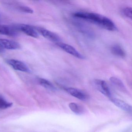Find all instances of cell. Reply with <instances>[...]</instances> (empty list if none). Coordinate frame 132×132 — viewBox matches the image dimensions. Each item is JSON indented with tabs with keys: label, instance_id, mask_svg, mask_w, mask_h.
Returning a JSON list of instances; mask_svg holds the SVG:
<instances>
[{
	"label": "cell",
	"instance_id": "obj_10",
	"mask_svg": "<svg viewBox=\"0 0 132 132\" xmlns=\"http://www.w3.org/2000/svg\"><path fill=\"white\" fill-rule=\"evenodd\" d=\"M110 99L111 102L117 107L126 112H132V106L129 104L119 99L111 98Z\"/></svg>",
	"mask_w": 132,
	"mask_h": 132
},
{
	"label": "cell",
	"instance_id": "obj_3",
	"mask_svg": "<svg viewBox=\"0 0 132 132\" xmlns=\"http://www.w3.org/2000/svg\"><path fill=\"white\" fill-rule=\"evenodd\" d=\"M94 84L96 89L101 93L110 98H112L110 89L105 81L101 79H95L94 81Z\"/></svg>",
	"mask_w": 132,
	"mask_h": 132
},
{
	"label": "cell",
	"instance_id": "obj_8",
	"mask_svg": "<svg viewBox=\"0 0 132 132\" xmlns=\"http://www.w3.org/2000/svg\"><path fill=\"white\" fill-rule=\"evenodd\" d=\"M18 27L0 24V34L9 36H15L17 35Z\"/></svg>",
	"mask_w": 132,
	"mask_h": 132
},
{
	"label": "cell",
	"instance_id": "obj_7",
	"mask_svg": "<svg viewBox=\"0 0 132 132\" xmlns=\"http://www.w3.org/2000/svg\"><path fill=\"white\" fill-rule=\"evenodd\" d=\"M65 90L71 95L82 101H86L88 99V95L86 93L78 89L67 88Z\"/></svg>",
	"mask_w": 132,
	"mask_h": 132
},
{
	"label": "cell",
	"instance_id": "obj_13",
	"mask_svg": "<svg viewBox=\"0 0 132 132\" xmlns=\"http://www.w3.org/2000/svg\"><path fill=\"white\" fill-rule=\"evenodd\" d=\"M38 82L42 86L47 89L51 91H55L56 89L55 86L51 81L45 79L40 78L38 79Z\"/></svg>",
	"mask_w": 132,
	"mask_h": 132
},
{
	"label": "cell",
	"instance_id": "obj_16",
	"mask_svg": "<svg viewBox=\"0 0 132 132\" xmlns=\"http://www.w3.org/2000/svg\"><path fill=\"white\" fill-rule=\"evenodd\" d=\"M122 13L126 17L132 19V8L130 7H124L122 10Z\"/></svg>",
	"mask_w": 132,
	"mask_h": 132
},
{
	"label": "cell",
	"instance_id": "obj_2",
	"mask_svg": "<svg viewBox=\"0 0 132 132\" xmlns=\"http://www.w3.org/2000/svg\"><path fill=\"white\" fill-rule=\"evenodd\" d=\"M56 44L63 51L77 58L81 59H85V56L81 54L71 45L61 42L57 43Z\"/></svg>",
	"mask_w": 132,
	"mask_h": 132
},
{
	"label": "cell",
	"instance_id": "obj_11",
	"mask_svg": "<svg viewBox=\"0 0 132 132\" xmlns=\"http://www.w3.org/2000/svg\"><path fill=\"white\" fill-rule=\"evenodd\" d=\"M109 79L111 83L117 89L122 92H127L126 88L123 82L119 79L116 77H111Z\"/></svg>",
	"mask_w": 132,
	"mask_h": 132
},
{
	"label": "cell",
	"instance_id": "obj_18",
	"mask_svg": "<svg viewBox=\"0 0 132 132\" xmlns=\"http://www.w3.org/2000/svg\"><path fill=\"white\" fill-rule=\"evenodd\" d=\"M4 51V49H2V48L0 47V53H1V52H3Z\"/></svg>",
	"mask_w": 132,
	"mask_h": 132
},
{
	"label": "cell",
	"instance_id": "obj_1",
	"mask_svg": "<svg viewBox=\"0 0 132 132\" xmlns=\"http://www.w3.org/2000/svg\"><path fill=\"white\" fill-rule=\"evenodd\" d=\"M76 18L88 21L110 31H115L117 28L113 21L103 15L94 13L77 12L73 14Z\"/></svg>",
	"mask_w": 132,
	"mask_h": 132
},
{
	"label": "cell",
	"instance_id": "obj_14",
	"mask_svg": "<svg viewBox=\"0 0 132 132\" xmlns=\"http://www.w3.org/2000/svg\"><path fill=\"white\" fill-rule=\"evenodd\" d=\"M69 106L71 111L77 115H81L83 113V109L81 106L76 103H70L69 104Z\"/></svg>",
	"mask_w": 132,
	"mask_h": 132
},
{
	"label": "cell",
	"instance_id": "obj_12",
	"mask_svg": "<svg viewBox=\"0 0 132 132\" xmlns=\"http://www.w3.org/2000/svg\"><path fill=\"white\" fill-rule=\"evenodd\" d=\"M112 54L117 57L124 58L126 56V53L122 48L118 44L113 45L111 48Z\"/></svg>",
	"mask_w": 132,
	"mask_h": 132
},
{
	"label": "cell",
	"instance_id": "obj_15",
	"mask_svg": "<svg viewBox=\"0 0 132 132\" xmlns=\"http://www.w3.org/2000/svg\"><path fill=\"white\" fill-rule=\"evenodd\" d=\"M12 103L9 102L0 96V109H5L11 107Z\"/></svg>",
	"mask_w": 132,
	"mask_h": 132
},
{
	"label": "cell",
	"instance_id": "obj_5",
	"mask_svg": "<svg viewBox=\"0 0 132 132\" xmlns=\"http://www.w3.org/2000/svg\"><path fill=\"white\" fill-rule=\"evenodd\" d=\"M37 30L44 37L48 40L55 42L56 44L61 42V39L59 36L54 32L42 28H38Z\"/></svg>",
	"mask_w": 132,
	"mask_h": 132
},
{
	"label": "cell",
	"instance_id": "obj_6",
	"mask_svg": "<svg viewBox=\"0 0 132 132\" xmlns=\"http://www.w3.org/2000/svg\"><path fill=\"white\" fill-rule=\"evenodd\" d=\"M0 47L2 49L16 50L21 47L19 43L6 39H0Z\"/></svg>",
	"mask_w": 132,
	"mask_h": 132
},
{
	"label": "cell",
	"instance_id": "obj_4",
	"mask_svg": "<svg viewBox=\"0 0 132 132\" xmlns=\"http://www.w3.org/2000/svg\"><path fill=\"white\" fill-rule=\"evenodd\" d=\"M6 62L14 69L17 71L26 72H30L27 65L23 62L15 59H11L7 60Z\"/></svg>",
	"mask_w": 132,
	"mask_h": 132
},
{
	"label": "cell",
	"instance_id": "obj_9",
	"mask_svg": "<svg viewBox=\"0 0 132 132\" xmlns=\"http://www.w3.org/2000/svg\"><path fill=\"white\" fill-rule=\"evenodd\" d=\"M18 30L23 32L25 34L32 37L37 38L39 37L38 33L35 29L30 25L21 24L18 26Z\"/></svg>",
	"mask_w": 132,
	"mask_h": 132
},
{
	"label": "cell",
	"instance_id": "obj_17",
	"mask_svg": "<svg viewBox=\"0 0 132 132\" xmlns=\"http://www.w3.org/2000/svg\"><path fill=\"white\" fill-rule=\"evenodd\" d=\"M18 8L21 11L27 13L32 14L34 12L32 9L26 6H20Z\"/></svg>",
	"mask_w": 132,
	"mask_h": 132
}]
</instances>
